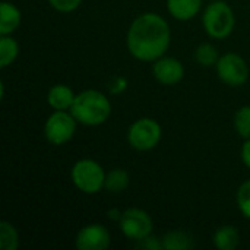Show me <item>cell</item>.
<instances>
[{
	"label": "cell",
	"instance_id": "obj_26",
	"mask_svg": "<svg viewBox=\"0 0 250 250\" xmlns=\"http://www.w3.org/2000/svg\"><path fill=\"white\" fill-rule=\"evenodd\" d=\"M122 214H123V212H120L119 209H110V211H108V218H110L111 221H120Z\"/></svg>",
	"mask_w": 250,
	"mask_h": 250
},
{
	"label": "cell",
	"instance_id": "obj_9",
	"mask_svg": "<svg viewBox=\"0 0 250 250\" xmlns=\"http://www.w3.org/2000/svg\"><path fill=\"white\" fill-rule=\"evenodd\" d=\"M110 231L98 223L82 227L75 239V246L78 250H105L110 248Z\"/></svg>",
	"mask_w": 250,
	"mask_h": 250
},
{
	"label": "cell",
	"instance_id": "obj_15",
	"mask_svg": "<svg viewBox=\"0 0 250 250\" xmlns=\"http://www.w3.org/2000/svg\"><path fill=\"white\" fill-rule=\"evenodd\" d=\"M214 245L220 250H234L240 245V234L234 226H223L214 234Z\"/></svg>",
	"mask_w": 250,
	"mask_h": 250
},
{
	"label": "cell",
	"instance_id": "obj_18",
	"mask_svg": "<svg viewBox=\"0 0 250 250\" xmlns=\"http://www.w3.org/2000/svg\"><path fill=\"white\" fill-rule=\"evenodd\" d=\"M19 246V236L15 226L9 221L0 223V249L16 250Z\"/></svg>",
	"mask_w": 250,
	"mask_h": 250
},
{
	"label": "cell",
	"instance_id": "obj_2",
	"mask_svg": "<svg viewBox=\"0 0 250 250\" xmlns=\"http://www.w3.org/2000/svg\"><path fill=\"white\" fill-rule=\"evenodd\" d=\"M70 113L81 125L100 126L108 120L111 114V103L101 91L86 89L76 94Z\"/></svg>",
	"mask_w": 250,
	"mask_h": 250
},
{
	"label": "cell",
	"instance_id": "obj_4",
	"mask_svg": "<svg viewBox=\"0 0 250 250\" xmlns=\"http://www.w3.org/2000/svg\"><path fill=\"white\" fill-rule=\"evenodd\" d=\"M70 177L75 188L85 195H95L104 189L105 171L97 161L91 158L76 161L72 167Z\"/></svg>",
	"mask_w": 250,
	"mask_h": 250
},
{
	"label": "cell",
	"instance_id": "obj_13",
	"mask_svg": "<svg viewBox=\"0 0 250 250\" xmlns=\"http://www.w3.org/2000/svg\"><path fill=\"white\" fill-rule=\"evenodd\" d=\"M21 10L9 1L0 4V35H10L21 25Z\"/></svg>",
	"mask_w": 250,
	"mask_h": 250
},
{
	"label": "cell",
	"instance_id": "obj_20",
	"mask_svg": "<svg viewBox=\"0 0 250 250\" xmlns=\"http://www.w3.org/2000/svg\"><path fill=\"white\" fill-rule=\"evenodd\" d=\"M234 129L243 139L250 138V105H243L234 114Z\"/></svg>",
	"mask_w": 250,
	"mask_h": 250
},
{
	"label": "cell",
	"instance_id": "obj_19",
	"mask_svg": "<svg viewBox=\"0 0 250 250\" xmlns=\"http://www.w3.org/2000/svg\"><path fill=\"white\" fill-rule=\"evenodd\" d=\"M195 59L201 66L211 67V66H215L218 63L220 54H218V50L215 48V45H212L209 42H204L196 48Z\"/></svg>",
	"mask_w": 250,
	"mask_h": 250
},
{
	"label": "cell",
	"instance_id": "obj_11",
	"mask_svg": "<svg viewBox=\"0 0 250 250\" xmlns=\"http://www.w3.org/2000/svg\"><path fill=\"white\" fill-rule=\"evenodd\" d=\"M76 94L72 91L70 86L59 83L50 88L47 94V103L53 110H70Z\"/></svg>",
	"mask_w": 250,
	"mask_h": 250
},
{
	"label": "cell",
	"instance_id": "obj_1",
	"mask_svg": "<svg viewBox=\"0 0 250 250\" xmlns=\"http://www.w3.org/2000/svg\"><path fill=\"white\" fill-rule=\"evenodd\" d=\"M171 31L167 21L154 12L135 18L127 31V48L130 54L142 62H155L168 50Z\"/></svg>",
	"mask_w": 250,
	"mask_h": 250
},
{
	"label": "cell",
	"instance_id": "obj_5",
	"mask_svg": "<svg viewBox=\"0 0 250 250\" xmlns=\"http://www.w3.org/2000/svg\"><path fill=\"white\" fill-rule=\"evenodd\" d=\"M161 126L151 117H142L132 123L127 132V141L136 151L146 152L154 149L161 141Z\"/></svg>",
	"mask_w": 250,
	"mask_h": 250
},
{
	"label": "cell",
	"instance_id": "obj_24",
	"mask_svg": "<svg viewBox=\"0 0 250 250\" xmlns=\"http://www.w3.org/2000/svg\"><path fill=\"white\" fill-rule=\"evenodd\" d=\"M126 88H127V79L123 76H116L108 83V89L111 94H122Z\"/></svg>",
	"mask_w": 250,
	"mask_h": 250
},
{
	"label": "cell",
	"instance_id": "obj_8",
	"mask_svg": "<svg viewBox=\"0 0 250 250\" xmlns=\"http://www.w3.org/2000/svg\"><path fill=\"white\" fill-rule=\"evenodd\" d=\"M119 226L122 233L133 242H138L152 234L154 229V223L149 214L139 208H129L123 211Z\"/></svg>",
	"mask_w": 250,
	"mask_h": 250
},
{
	"label": "cell",
	"instance_id": "obj_25",
	"mask_svg": "<svg viewBox=\"0 0 250 250\" xmlns=\"http://www.w3.org/2000/svg\"><path fill=\"white\" fill-rule=\"evenodd\" d=\"M240 157H242L243 164L248 168H250V138L249 139H245V144H243L242 151H240Z\"/></svg>",
	"mask_w": 250,
	"mask_h": 250
},
{
	"label": "cell",
	"instance_id": "obj_16",
	"mask_svg": "<svg viewBox=\"0 0 250 250\" xmlns=\"http://www.w3.org/2000/svg\"><path fill=\"white\" fill-rule=\"evenodd\" d=\"M130 176L123 168H113L105 174L104 189L110 193H122L129 188Z\"/></svg>",
	"mask_w": 250,
	"mask_h": 250
},
{
	"label": "cell",
	"instance_id": "obj_7",
	"mask_svg": "<svg viewBox=\"0 0 250 250\" xmlns=\"http://www.w3.org/2000/svg\"><path fill=\"white\" fill-rule=\"evenodd\" d=\"M218 78L229 86H242L248 82L249 67L246 60L236 53H226L220 56L215 64Z\"/></svg>",
	"mask_w": 250,
	"mask_h": 250
},
{
	"label": "cell",
	"instance_id": "obj_12",
	"mask_svg": "<svg viewBox=\"0 0 250 250\" xmlns=\"http://www.w3.org/2000/svg\"><path fill=\"white\" fill-rule=\"evenodd\" d=\"M202 7V0H167V9L177 21L193 19Z\"/></svg>",
	"mask_w": 250,
	"mask_h": 250
},
{
	"label": "cell",
	"instance_id": "obj_23",
	"mask_svg": "<svg viewBox=\"0 0 250 250\" xmlns=\"http://www.w3.org/2000/svg\"><path fill=\"white\" fill-rule=\"evenodd\" d=\"M135 248H136V249L145 250H160L163 249V242H161V239H158V237L149 234V236H146V237L138 240L136 245H135Z\"/></svg>",
	"mask_w": 250,
	"mask_h": 250
},
{
	"label": "cell",
	"instance_id": "obj_3",
	"mask_svg": "<svg viewBox=\"0 0 250 250\" xmlns=\"http://www.w3.org/2000/svg\"><path fill=\"white\" fill-rule=\"evenodd\" d=\"M202 25L205 32L215 40H223L231 35L236 26V16L233 9L221 1L214 0L207 6L202 15Z\"/></svg>",
	"mask_w": 250,
	"mask_h": 250
},
{
	"label": "cell",
	"instance_id": "obj_6",
	"mask_svg": "<svg viewBox=\"0 0 250 250\" xmlns=\"http://www.w3.org/2000/svg\"><path fill=\"white\" fill-rule=\"evenodd\" d=\"M78 120L67 110H54L44 125L45 139L53 145H63L69 142L76 132Z\"/></svg>",
	"mask_w": 250,
	"mask_h": 250
},
{
	"label": "cell",
	"instance_id": "obj_10",
	"mask_svg": "<svg viewBox=\"0 0 250 250\" xmlns=\"http://www.w3.org/2000/svg\"><path fill=\"white\" fill-rule=\"evenodd\" d=\"M152 73L155 79L163 85H176L185 76V67L180 60L174 57L163 56L154 62Z\"/></svg>",
	"mask_w": 250,
	"mask_h": 250
},
{
	"label": "cell",
	"instance_id": "obj_21",
	"mask_svg": "<svg viewBox=\"0 0 250 250\" xmlns=\"http://www.w3.org/2000/svg\"><path fill=\"white\" fill-rule=\"evenodd\" d=\"M237 205L242 215L250 220V179L242 183L237 190Z\"/></svg>",
	"mask_w": 250,
	"mask_h": 250
},
{
	"label": "cell",
	"instance_id": "obj_22",
	"mask_svg": "<svg viewBox=\"0 0 250 250\" xmlns=\"http://www.w3.org/2000/svg\"><path fill=\"white\" fill-rule=\"evenodd\" d=\"M48 3L51 4V7L57 12H62V13H69V12H73L76 10L82 0H48Z\"/></svg>",
	"mask_w": 250,
	"mask_h": 250
},
{
	"label": "cell",
	"instance_id": "obj_17",
	"mask_svg": "<svg viewBox=\"0 0 250 250\" xmlns=\"http://www.w3.org/2000/svg\"><path fill=\"white\" fill-rule=\"evenodd\" d=\"M19 54V45L16 40L10 35L0 37V67L4 69L10 66Z\"/></svg>",
	"mask_w": 250,
	"mask_h": 250
},
{
	"label": "cell",
	"instance_id": "obj_14",
	"mask_svg": "<svg viewBox=\"0 0 250 250\" xmlns=\"http://www.w3.org/2000/svg\"><path fill=\"white\" fill-rule=\"evenodd\" d=\"M163 249L167 250H189L195 248L193 237L182 230H173L161 237Z\"/></svg>",
	"mask_w": 250,
	"mask_h": 250
}]
</instances>
